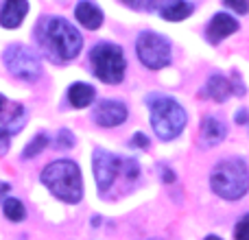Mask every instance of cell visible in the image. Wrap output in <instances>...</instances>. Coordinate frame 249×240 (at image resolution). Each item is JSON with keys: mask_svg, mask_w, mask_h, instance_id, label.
Here are the masks:
<instances>
[{"mask_svg": "<svg viewBox=\"0 0 249 240\" xmlns=\"http://www.w3.org/2000/svg\"><path fill=\"white\" fill-rule=\"evenodd\" d=\"M7 192H9V184H2V181H0V199H2Z\"/></svg>", "mask_w": 249, "mask_h": 240, "instance_id": "obj_28", "label": "cell"}, {"mask_svg": "<svg viewBox=\"0 0 249 240\" xmlns=\"http://www.w3.org/2000/svg\"><path fill=\"white\" fill-rule=\"evenodd\" d=\"M74 16H77L79 24L90 31H96L103 24V11H101L94 2H90V0H81V2L77 4V9H74Z\"/></svg>", "mask_w": 249, "mask_h": 240, "instance_id": "obj_15", "label": "cell"}, {"mask_svg": "<svg viewBox=\"0 0 249 240\" xmlns=\"http://www.w3.org/2000/svg\"><path fill=\"white\" fill-rule=\"evenodd\" d=\"M127 120V107L121 101H101L94 107V122L101 127H118Z\"/></svg>", "mask_w": 249, "mask_h": 240, "instance_id": "obj_10", "label": "cell"}, {"mask_svg": "<svg viewBox=\"0 0 249 240\" xmlns=\"http://www.w3.org/2000/svg\"><path fill=\"white\" fill-rule=\"evenodd\" d=\"M193 11H195V7L188 0H166L160 7V17L168 22H181L193 16Z\"/></svg>", "mask_w": 249, "mask_h": 240, "instance_id": "obj_16", "label": "cell"}, {"mask_svg": "<svg viewBox=\"0 0 249 240\" xmlns=\"http://www.w3.org/2000/svg\"><path fill=\"white\" fill-rule=\"evenodd\" d=\"M48 142H51V140H48L46 133H37V136H35L33 140L26 144V149H24V153H22V157H24V159H31V157H35V155H39V153H42V151L48 146Z\"/></svg>", "mask_w": 249, "mask_h": 240, "instance_id": "obj_19", "label": "cell"}, {"mask_svg": "<svg viewBox=\"0 0 249 240\" xmlns=\"http://www.w3.org/2000/svg\"><path fill=\"white\" fill-rule=\"evenodd\" d=\"M26 13H29L26 0H4L2 9H0V24L4 29H18L26 17Z\"/></svg>", "mask_w": 249, "mask_h": 240, "instance_id": "obj_13", "label": "cell"}, {"mask_svg": "<svg viewBox=\"0 0 249 240\" xmlns=\"http://www.w3.org/2000/svg\"><path fill=\"white\" fill-rule=\"evenodd\" d=\"M146 105L151 109V127L160 140H175L184 131L188 116H186V109L175 99L164 94H151L146 99Z\"/></svg>", "mask_w": 249, "mask_h": 240, "instance_id": "obj_4", "label": "cell"}, {"mask_svg": "<svg viewBox=\"0 0 249 240\" xmlns=\"http://www.w3.org/2000/svg\"><path fill=\"white\" fill-rule=\"evenodd\" d=\"M149 240H160V238H149Z\"/></svg>", "mask_w": 249, "mask_h": 240, "instance_id": "obj_30", "label": "cell"}, {"mask_svg": "<svg viewBox=\"0 0 249 240\" xmlns=\"http://www.w3.org/2000/svg\"><path fill=\"white\" fill-rule=\"evenodd\" d=\"M201 94L206 96V99L216 101V103H225V101L234 94L232 79L223 77V74H212V77L208 79V83H206Z\"/></svg>", "mask_w": 249, "mask_h": 240, "instance_id": "obj_14", "label": "cell"}, {"mask_svg": "<svg viewBox=\"0 0 249 240\" xmlns=\"http://www.w3.org/2000/svg\"><path fill=\"white\" fill-rule=\"evenodd\" d=\"M26 118H29V114H26L24 105L9 101L7 96L0 94V155L7 153L9 142L16 133L22 131Z\"/></svg>", "mask_w": 249, "mask_h": 240, "instance_id": "obj_8", "label": "cell"}, {"mask_svg": "<svg viewBox=\"0 0 249 240\" xmlns=\"http://www.w3.org/2000/svg\"><path fill=\"white\" fill-rule=\"evenodd\" d=\"M136 55L144 68L162 70L171 64V44L153 31H142L136 39Z\"/></svg>", "mask_w": 249, "mask_h": 240, "instance_id": "obj_6", "label": "cell"}, {"mask_svg": "<svg viewBox=\"0 0 249 240\" xmlns=\"http://www.w3.org/2000/svg\"><path fill=\"white\" fill-rule=\"evenodd\" d=\"M55 146H57V149H72V146H74V136H72V131H68V129H61V131L57 133Z\"/></svg>", "mask_w": 249, "mask_h": 240, "instance_id": "obj_21", "label": "cell"}, {"mask_svg": "<svg viewBox=\"0 0 249 240\" xmlns=\"http://www.w3.org/2000/svg\"><path fill=\"white\" fill-rule=\"evenodd\" d=\"M238 31V22L230 13H216L206 26V39L210 44H221L225 37Z\"/></svg>", "mask_w": 249, "mask_h": 240, "instance_id": "obj_11", "label": "cell"}, {"mask_svg": "<svg viewBox=\"0 0 249 240\" xmlns=\"http://www.w3.org/2000/svg\"><path fill=\"white\" fill-rule=\"evenodd\" d=\"M160 172H162V179H164V181H168V184H171V181H175V175H173L168 168H162V166H160Z\"/></svg>", "mask_w": 249, "mask_h": 240, "instance_id": "obj_26", "label": "cell"}, {"mask_svg": "<svg viewBox=\"0 0 249 240\" xmlns=\"http://www.w3.org/2000/svg\"><path fill=\"white\" fill-rule=\"evenodd\" d=\"M228 136V127L221 118L216 116H206L201 122V129H199V144L201 149H212V146L221 144Z\"/></svg>", "mask_w": 249, "mask_h": 240, "instance_id": "obj_12", "label": "cell"}, {"mask_svg": "<svg viewBox=\"0 0 249 240\" xmlns=\"http://www.w3.org/2000/svg\"><path fill=\"white\" fill-rule=\"evenodd\" d=\"M247 118H249V116H247V109H241V112L236 114V122H238V124H245Z\"/></svg>", "mask_w": 249, "mask_h": 240, "instance_id": "obj_27", "label": "cell"}, {"mask_svg": "<svg viewBox=\"0 0 249 240\" xmlns=\"http://www.w3.org/2000/svg\"><path fill=\"white\" fill-rule=\"evenodd\" d=\"M121 2L127 4V7L133 9V11H153L158 0H121Z\"/></svg>", "mask_w": 249, "mask_h": 240, "instance_id": "obj_20", "label": "cell"}, {"mask_svg": "<svg viewBox=\"0 0 249 240\" xmlns=\"http://www.w3.org/2000/svg\"><path fill=\"white\" fill-rule=\"evenodd\" d=\"M210 188L225 201H238L249 190V168L241 157H225L212 168Z\"/></svg>", "mask_w": 249, "mask_h": 240, "instance_id": "obj_2", "label": "cell"}, {"mask_svg": "<svg viewBox=\"0 0 249 240\" xmlns=\"http://www.w3.org/2000/svg\"><path fill=\"white\" fill-rule=\"evenodd\" d=\"M203 240H221L219 236H208V238H203Z\"/></svg>", "mask_w": 249, "mask_h": 240, "instance_id": "obj_29", "label": "cell"}, {"mask_svg": "<svg viewBox=\"0 0 249 240\" xmlns=\"http://www.w3.org/2000/svg\"><path fill=\"white\" fill-rule=\"evenodd\" d=\"M123 164H124V159L109 153V151H105V149L94 151V155H92V171H94V179L101 192H107L114 186L116 177L123 171Z\"/></svg>", "mask_w": 249, "mask_h": 240, "instance_id": "obj_9", "label": "cell"}, {"mask_svg": "<svg viewBox=\"0 0 249 240\" xmlns=\"http://www.w3.org/2000/svg\"><path fill=\"white\" fill-rule=\"evenodd\" d=\"M234 240H249V214H245L234 227Z\"/></svg>", "mask_w": 249, "mask_h": 240, "instance_id": "obj_22", "label": "cell"}, {"mask_svg": "<svg viewBox=\"0 0 249 240\" xmlns=\"http://www.w3.org/2000/svg\"><path fill=\"white\" fill-rule=\"evenodd\" d=\"M2 212L9 221H13V223H20V221L26 219V207L22 206V201H18L16 197H9L7 201H4Z\"/></svg>", "mask_w": 249, "mask_h": 240, "instance_id": "obj_18", "label": "cell"}, {"mask_svg": "<svg viewBox=\"0 0 249 240\" xmlns=\"http://www.w3.org/2000/svg\"><path fill=\"white\" fill-rule=\"evenodd\" d=\"M42 184L66 203H79L83 197L81 171L72 159H57L42 171Z\"/></svg>", "mask_w": 249, "mask_h": 240, "instance_id": "obj_3", "label": "cell"}, {"mask_svg": "<svg viewBox=\"0 0 249 240\" xmlns=\"http://www.w3.org/2000/svg\"><path fill=\"white\" fill-rule=\"evenodd\" d=\"M131 144L138 146V149H146V146H149V137H146L144 133H136V136L131 137Z\"/></svg>", "mask_w": 249, "mask_h": 240, "instance_id": "obj_25", "label": "cell"}, {"mask_svg": "<svg viewBox=\"0 0 249 240\" xmlns=\"http://www.w3.org/2000/svg\"><path fill=\"white\" fill-rule=\"evenodd\" d=\"M2 61L9 72L22 81H37L42 77V61H39L37 52L24 44H11L4 51Z\"/></svg>", "mask_w": 249, "mask_h": 240, "instance_id": "obj_7", "label": "cell"}, {"mask_svg": "<svg viewBox=\"0 0 249 240\" xmlns=\"http://www.w3.org/2000/svg\"><path fill=\"white\" fill-rule=\"evenodd\" d=\"M232 87L236 96H245V86H243V79L238 72H232Z\"/></svg>", "mask_w": 249, "mask_h": 240, "instance_id": "obj_24", "label": "cell"}, {"mask_svg": "<svg viewBox=\"0 0 249 240\" xmlns=\"http://www.w3.org/2000/svg\"><path fill=\"white\" fill-rule=\"evenodd\" d=\"M96 92L92 86H88V83H72L68 90V101L72 107L77 109H83L88 107V105H92V101H94Z\"/></svg>", "mask_w": 249, "mask_h": 240, "instance_id": "obj_17", "label": "cell"}, {"mask_svg": "<svg viewBox=\"0 0 249 240\" xmlns=\"http://www.w3.org/2000/svg\"><path fill=\"white\" fill-rule=\"evenodd\" d=\"M223 4L228 9H234V11L241 13V16H245L249 11V0H223Z\"/></svg>", "mask_w": 249, "mask_h": 240, "instance_id": "obj_23", "label": "cell"}, {"mask_svg": "<svg viewBox=\"0 0 249 240\" xmlns=\"http://www.w3.org/2000/svg\"><path fill=\"white\" fill-rule=\"evenodd\" d=\"M90 64H92V72L96 74V79H101L103 83L116 86L124 79V52L121 46L109 42H101L92 48L90 52Z\"/></svg>", "mask_w": 249, "mask_h": 240, "instance_id": "obj_5", "label": "cell"}, {"mask_svg": "<svg viewBox=\"0 0 249 240\" xmlns=\"http://www.w3.org/2000/svg\"><path fill=\"white\" fill-rule=\"evenodd\" d=\"M42 52L55 64H66L81 52L83 37L64 17H44L35 31Z\"/></svg>", "mask_w": 249, "mask_h": 240, "instance_id": "obj_1", "label": "cell"}]
</instances>
